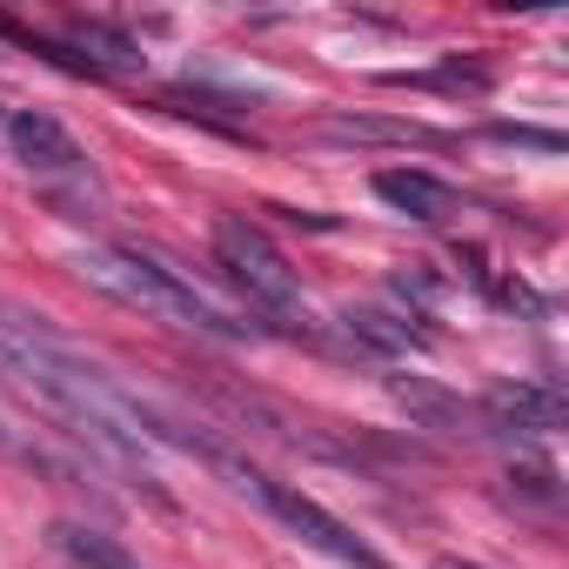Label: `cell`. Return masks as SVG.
I'll return each instance as SVG.
<instances>
[{"label": "cell", "instance_id": "1", "mask_svg": "<svg viewBox=\"0 0 569 569\" xmlns=\"http://www.w3.org/2000/svg\"><path fill=\"white\" fill-rule=\"evenodd\" d=\"M68 268L88 281V289H101V296H114V302H128V309H141V316H154V322H168V329H194V336H214V342H248V336H254V329L234 322L214 296H201L188 274H174L168 261H154V254H141V248L81 241V248L68 254Z\"/></svg>", "mask_w": 569, "mask_h": 569}, {"label": "cell", "instance_id": "2", "mask_svg": "<svg viewBox=\"0 0 569 569\" xmlns=\"http://www.w3.org/2000/svg\"><path fill=\"white\" fill-rule=\"evenodd\" d=\"M214 476H228V489H241L248 502H261L281 529H289V536H302L309 549H322L329 562H342V569H396V562H382L336 509H322L309 489H296V482H281V476H268L261 462H248V456H234L228 442H208V456H201Z\"/></svg>", "mask_w": 569, "mask_h": 569}, {"label": "cell", "instance_id": "3", "mask_svg": "<svg viewBox=\"0 0 569 569\" xmlns=\"http://www.w3.org/2000/svg\"><path fill=\"white\" fill-rule=\"evenodd\" d=\"M214 254H221L228 281L248 296V309H261V316H296L302 309V274L268 241V228H254L248 214H221L214 221Z\"/></svg>", "mask_w": 569, "mask_h": 569}, {"label": "cell", "instance_id": "4", "mask_svg": "<svg viewBox=\"0 0 569 569\" xmlns=\"http://www.w3.org/2000/svg\"><path fill=\"white\" fill-rule=\"evenodd\" d=\"M562 416H569V402L556 382H489L476 396L482 436H549V429H562Z\"/></svg>", "mask_w": 569, "mask_h": 569}, {"label": "cell", "instance_id": "5", "mask_svg": "<svg viewBox=\"0 0 569 569\" xmlns=\"http://www.w3.org/2000/svg\"><path fill=\"white\" fill-rule=\"evenodd\" d=\"M8 141H14V154H21L28 174H41V181H81L88 188V154H81V141L54 114H41V108L8 114Z\"/></svg>", "mask_w": 569, "mask_h": 569}, {"label": "cell", "instance_id": "6", "mask_svg": "<svg viewBox=\"0 0 569 569\" xmlns=\"http://www.w3.org/2000/svg\"><path fill=\"white\" fill-rule=\"evenodd\" d=\"M316 134L336 148H449V134L422 121H396V114H322Z\"/></svg>", "mask_w": 569, "mask_h": 569}, {"label": "cell", "instance_id": "7", "mask_svg": "<svg viewBox=\"0 0 569 569\" xmlns=\"http://www.w3.org/2000/svg\"><path fill=\"white\" fill-rule=\"evenodd\" d=\"M416 322H422L416 309H382V302H349V309H342V329H349L356 349H369V356L429 349V329H416Z\"/></svg>", "mask_w": 569, "mask_h": 569}, {"label": "cell", "instance_id": "8", "mask_svg": "<svg viewBox=\"0 0 569 569\" xmlns=\"http://www.w3.org/2000/svg\"><path fill=\"white\" fill-rule=\"evenodd\" d=\"M376 194L396 214H409V221H449L456 214V188L442 174H429V168H382L376 174Z\"/></svg>", "mask_w": 569, "mask_h": 569}, {"label": "cell", "instance_id": "9", "mask_svg": "<svg viewBox=\"0 0 569 569\" xmlns=\"http://www.w3.org/2000/svg\"><path fill=\"white\" fill-rule=\"evenodd\" d=\"M68 48L88 74H141V41L114 21H68Z\"/></svg>", "mask_w": 569, "mask_h": 569}, {"label": "cell", "instance_id": "10", "mask_svg": "<svg viewBox=\"0 0 569 569\" xmlns=\"http://www.w3.org/2000/svg\"><path fill=\"white\" fill-rule=\"evenodd\" d=\"M389 396L409 409L416 429H462V422H476V409L462 396H449L442 382H429V376H389Z\"/></svg>", "mask_w": 569, "mask_h": 569}, {"label": "cell", "instance_id": "11", "mask_svg": "<svg viewBox=\"0 0 569 569\" xmlns=\"http://www.w3.org/2000/svg\"><path fill=\"white\" fill-rule=\"evenodd\" d=\"M48 542L61 549V562H68V569H141L114 536H101V529H88V522H54V529H48Z\"/></svg>", "mask_w": 569, "mask_h": 569}, {"label": "cell", "instance_id": "12", "mask_svg": "<svg viewBox=\"0 0 569 569\" xmlns=\"http://www.w3.org/2000/svg\"><path fill=\"white\" fill-rule=\"evenodd\" d=\"M489 68L482 61H462V54H449L442 68H429V74H416V88H449V94H489Z\"/></svg>", "mask_w": 569, "mask_h": 569}, {"label": "cell", "instance_id": "13", "mask_svg": "<svg viewBox=\"0 0 569 569\" xmlns=\"http://www.w3.org/2000/svg\"><path fill=\"white\" fill-rule=\"evenodd\" d=\"M509 482H516L522 502H536V509H562V489H556V469H549V462H516Z\"/></svg>", "mask_w": 569, "mask_h": 569}, {"label": "cell", "instance_id": "14", "mask_svg": "<svg viewBox=\"0 0 569 569\" xmlns=\"http://www.w3.org/2000/svg\"><path fill=\"white\" fill-rule=\"evenodd\" d=\"M489 141H502V148H536V154H562V148H569L556 128H522V121H496Z\"/></svg>", "mask_w": 569, "mask_h": 569}, {"label": "cell", "instance_id": "15", "mask_svg": "<svg viewBox=\"0 0 569 569\" xmlns=\"http://www.w3.org/2000/svg\"><path fill=\"white\" fill-rule=\"evenodd\" d=\"M436 569H482V562H462V556H442Z\"/></svg>", "mask_w": 569, "mask_h": 569}, {"label": "cell", "instance_id": "16", "mask_svg": "<svg viewBox=\"0 0 569 569\" xmlns=\"http://www.w3.org/2000/svg\"><path fill=\"white\" fill-rule=\"evenodd\" d=\"M0 128H8V114H0Z\"/></svg>", "mask_w": 569, "mask_h": 569}]
</instances>
